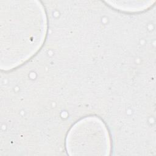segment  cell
<instances>
[{
	"label": "cell",
	"mask_w": 156,
	"mask_h": 156,
	"mask_svg": "<svg viewBox=\"0 0 156 156\" xmlns=\"http://www.w3.org/2000/svg\"><path fill=\"white\" fill-rule=\"evenodd\" d=\"M85 135V133H84ZM74 140L76 141L71 143H67L68 152H71V155H82V154H90L89 152H97L98 151L96 148L97 144L99 146H104L106 147L108 146V133L102 126L94 132H88V135H85L83 138L79 135L77 136H74Z\"/></svg>",
	"instance_id": "cell-1"
}]
</instances>
